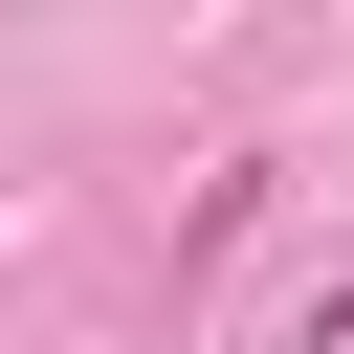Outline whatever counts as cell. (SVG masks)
<instances>
[{
  "instance_id": "1",
  "label": "cell",
  "mask_w": 354,
  "mask_h": 354,
  "mask_svg": "<svg viewBox=\"0 0 354 354\" xmlns=\"http://www.w3.org/2000/svg\"><path fill=\"white\" fill-rule=\"evenodd\" d=\"M288 354H354V288H310V332H288Z\"/></svg>"
}]
</instances>
